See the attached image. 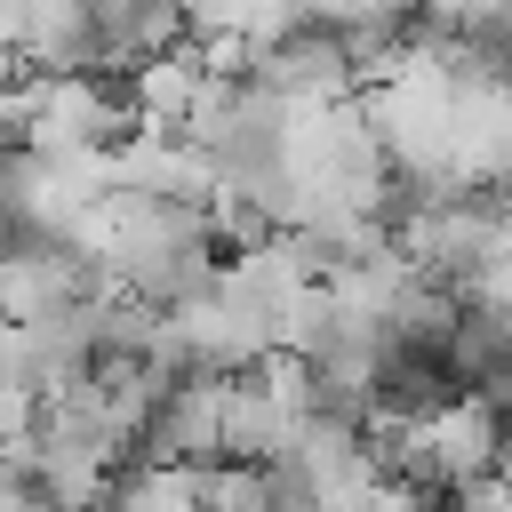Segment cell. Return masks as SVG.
<instances>
[{
	"mask_svg": "<svg viewBox=\"0 0 512 512\" xmlns=\"http://www.w3.org/2000/svg\"><path fill=\"white\" fill-rule=\"evenodd\" d=\"M224 392L232 376H192L144 432V464H168V472H216L224 464Z\"/></svg>",
	"mask_w": 512,
	"mask_h": 512,
	"instance_id": "obj_1",
	"label": "cell"
},
{
	"mask_svg": "<svg viewBox=\"0 0 512 512\" xmlns=\"http://www.w3.org/2000/svg\"><path fill=\"white\" fill-rule=\"evenodd\" d=\"M112 512H208L200 504V472H168V464H136L120 480V504Z\"/></svg>",
	"mask_w": 512,
	"mask_h": 512,
	"instance_id": "obj_2",
	"label": "cell"
},
{
	"mask_svg": "<svg viewBox=\"0 0 512 512\" xmlns=\"http://www.w3.org/2000/svg\"><path fill=\"white\" fill-rule=\"evenodd\" d=\"M200 504H208V512H272L264 472H248V464H216V472H200Z\"/></svg>",
	"mask_w": 512,
	"mask_h": 512,
	"instance_id": "obj_3",
	"label": "cell"
}]
</instances>
